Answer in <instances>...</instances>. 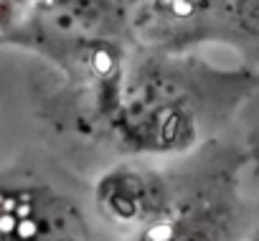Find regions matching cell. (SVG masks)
I'll use <instances>...</instances> for the list:
<instances>
[{
  "mask_svg": "<svg viewBox=\"0 0 259 241\" xmlns=\"http://www.w3.org/2000/svg\"><path fill=\"white\" fill-rule=\"evenodd\" d=\"M208 148L198 173H188V183L165 178L163 201L155 216L140 228V241H241L246 223V203L236 180V160L221 158Z\"/></svg>",
  "mask_w": 259,
  "mask_h": 241,
  "instance_id": "obj_1",
  "label": "cell"
}]
</instances>
